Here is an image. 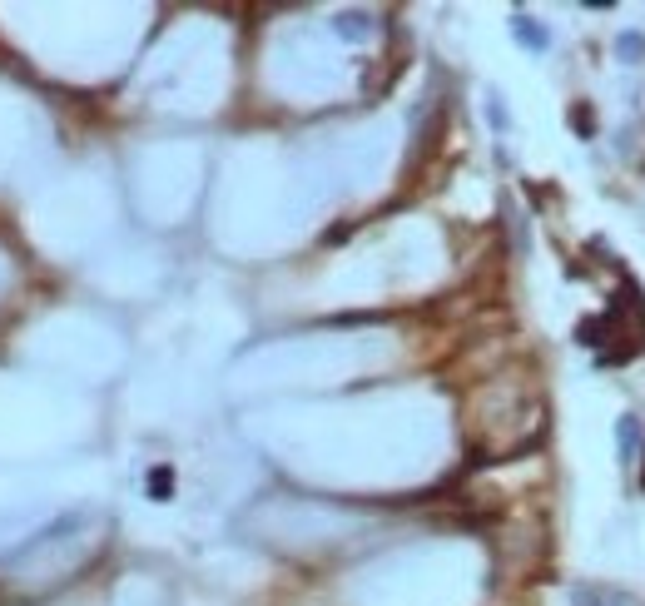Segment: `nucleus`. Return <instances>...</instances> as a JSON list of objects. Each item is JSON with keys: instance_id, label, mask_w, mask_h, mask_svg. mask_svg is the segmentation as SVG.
<instances>
[{"instance_id": "f257e3e1", "label": "nucleus", "mask_w": 645, "mask_h": 606, "mask_svg": "<svg viewBox=\"0 0 645 606\" xmlns=\"http://www.w3.org/2000/svg\"><path fill=\"white\" fill-rule=\"evenodd\" d=\"M576 338H581L586 348H596V358L606 353V363H631L645 348V303H641L636 279L621 284V294L611 299V308H606L601 318H586V323L576 328Z\"/></svg>"}, {"instance_id": "f03ea898", "label": "nucleus", "mask_w": 645, "mask_h": 606, "mask_svg": "<svg viewBox=\"0 0 645 606\" xmlns=\"http://www.w3.org/2000/svg\"><path fill=\"white\" fill-rule=\"evenodd\" d=\"M641 443H645L641 438V418H636V413H626V418L616 423V448H621V462H631Z\"/></svg>"}, {"instance_id": "7ed1b4c3", "label": "nucleus", "mask_w": 645, "mask_h": 606, "mask_svg": "<svg viewBox=\"0 0 645 606\" xmlns=\"http://www.w3.org/2000/svg\"><path fill=\"white\" fill-rule=\"evenodd\" d=\"M512 30L526 50H546V45H551V35H546L541 25H531V15H512Z\"/></svg>"}, {"instance_id": "20e7f679", "label": "nucleus", "mask_w": 645, "mask_h": 606, "mask_svg": "<svg viewBox=\"0 0 645 606\" xmlns=\"http://www.w3.org/2000/svg\"><path fill=\"white\" fill-rule=\"evenodd\" d=\"M576 606H636V602H631V597H616V592H606V587H591V592L581 587V592H576Z\"/></svg>"}, {"instance_id": "39448f33", "label": "nucleus", "mask_w": 645, "mask_h": 606, "mask_svg": "<svg viewBox=\"0 0 645 606\" xmlns=\"http://www.w3.org/2000/svg\"><path fill=\"white\" fill-rule=\"evenodd\" d=\"M616 55L641 60V55H645V35H621V40H616Z\"/></svg>"}, {"instance_id": "423d86ee", "label": "nucleus", "mask_w": 645, "mask_h": 606, "mask_svg": "<svg viewBox=\"0 0 645 606\" xmlns=\"http://www.w3.org/2000/svg\"><path fill=\"white\" fill-rule=\"evenodd\" d=\"M338 35H348V40H363V35H368V20H363V15H343V20H338Z\"/></svg>"}, {"instance_id": "0eeeda50", "label": "nucleus", "mask_w": 645, "mask_h": 606, "mask_svg": "<svg viewBox=\"0 0 645 606\" xmlns=\"http://www.w3.org/2000/svg\"><path fill=\"white\" fill-rule=\"evenodd\" d=\"M149 487H154V497H169V472H164V467H159V472H154V477H149Z\"/></svg>"}, {"instance_id": "6e6552de", "label": "nucleus", "mask_w": 645, "mask_h": 606, "mask_svg": "<svg viewBox=\"0 0 645 606\" xmlns=\"http://www.w3.org/2000/svg\"><path fill=\"white\" fill-rule=\"evenodd\" d=\"M641 448H645V443H641ZM641 492H645V472H641Z\"/></svg>"}]
</instances>
